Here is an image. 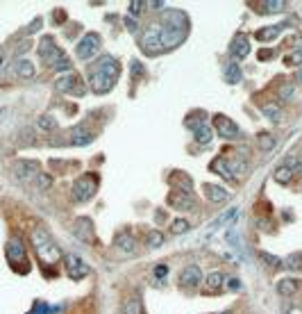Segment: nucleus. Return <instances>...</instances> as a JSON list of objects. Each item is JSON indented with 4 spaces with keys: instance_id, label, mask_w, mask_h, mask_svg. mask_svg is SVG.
<instances>
[{
    "instance_id": "1",
    "label": "nucleus",
    "mask_w": 302,
    "mask_h": 314,
    "mask_svg": "<svg viewBox=\"0 0 302 314\" xmlns=\"http://www.w3.org/2000/svg\"><path fill=\"white\" fill-rule=\"evenodd\" d=\"M118 75H121V64H118L111 55H103L96 64H91L89 68V84L93 94H109L118 82Z\"/></svg>"
},
{
    "instance_id": "2",
    "label": "nucleus",
    "mask_w": 302,
    "mask_h": 314,
    "mask_svg": "<svg viewBox=\"0 0 302 314\" xmlns=\"http://www.w3.org/2000/svg\"><path fill=\"white\" fill-rule=\"evenodd\" d=\"M32 246H34V253H37V257L41 260V264H45V267H55V264L61 260L59 246L55 244V239H52L50 235H48V230H44V228H37V230L32 232Z\"/></svg>"
},
{
    "instance_id": "3",
    "label": "nucleus",
    "mask_w": 302,
    "mask_h": 314,
    "mask_svg": "<svg viewBox=\"0 0 302 314\" xmlns=\"http://www.w3.org/2000/svg\"><path fill=\"white\" fill-rule=\"evenodd\" d=\"M39 57L45 66L55 68V71H64V73L71 71V60L66 57V52L55 44L52 37H44L39 41Z\"/></svg>"
},
{
    "instance_id": "4",
    "label": "nucleus",
    "mask_w": 302,
    "mask_h": 314,
    "mask_svg": "<svg viewBox=\"0 0 302 314\" xmlns=\"http://www.w3.org/2000/svg\"><path fill=\"white\" fill-rule=\"evenodd\" d=\"M5 255H7V262L12 264V269H16L18 273H25V271H28V248H25L23 239L12 237V239L7 241Z\"/></svg>"
},
{
    "instance_id": "5",
    "label": "nucleus",
    "mask_w": 302,
    "mask_h": 314,
    "mask_svg": "<svg viewBox=\"0 0 302 314\" xmlns=\"http://www.w3.org/2000/svg\"><path fill=\"white\" fill-rule=\"evenodd\" d=\"M98 185H100V180H98L96 173H84L82 178L75 180L73 185V198L77 203H87L91 201L98 191Z\"/></svg>"
},
{
    "instance_id": "6",
    "label": "nucleus",
    "mask_w": 302,
    "mask_h": 314,
    "mask_svg": "<svg viewBox=\"0 0 302 314\" xmlns=\"http://www.w3.org/2000/svg\"><path fill=\"white\" fill-rule=\"evenodd\" d=\"M100 48H103V37H100L98 32H89V34H84V37L77 41L75 55H77V60L89 62L91 57H96L98 52H100Z\"/></svg>"
},
{
    "instance_id": "7",
    "label": "nucleus",
    "mask_w": 302,
    "mask_h": 314,
    "mask_svg": "<svg viewBox=\"0 0 302 314\" xmlns=\"http://www.w3.org/2000/svg\"><path fill=\"white\" fill-rule=\"evenodd\" d=\"M141 46L146 55H157L164 50L162 46V25L159 23H150L146 30L141 32Z\"/></svg>"
},
{
    "instance_id": "8",
    "label": "nucleus",
    "mask_w": 302,
    "mask_h": 314,
    "mask_svg": "<svg viewBox=\"0 0 302 314\" xmlns=\"http://www.w3.org/2000/svg\"><path fill=\"white\" fill-rule=\"evenodd\" d=\"M209 169H211L214 173H218V175H223V178H227V180H241L245 164L243 162H229L227 157H216L214 162L209 164Z\"/></svg>"
},
{
    "instance_id": "9",
    "label": "nucleus",
    "mask_w": 302,
    "mask_h": 314,
    "mask_svg": "<svg viewBox=\"0 0 302 314\" xmlns=\"http://www.w3.org/2000/svg\"><path fill=\"white\" fill-rule=\"evenodd\" d=\"M57 89L64 91V94H71V96H84V91H87V87H84V82H82V78L77 73H73V71H68L66 75H61L57 82Z\"/></svg>"
},
{
    "instance_id": "10",
    "label": "nucleus",
    "mask_w": 302,
    "mask_h": 314,
    "mask_svg": "<svg viewBox=\"0 0 302 314\" xmlns=\"http://www.w3.org/2000/svg\"><path fill=\"white\" fill-rule=\"evenodd\" d=\"M214 127H216V132H218L223 139H236V137L241 135L239 126H236L232 119H227L225 114H216L214 116Z\"/></svg>"
},
{
    "instance_id": "11",
    "label": "nucleus",
    "mask_w": 302,
    "mask_h": 314,
    "mask_svg": "<svg viewBox=\"0 0 302 314\" xmlns=\"http://www.w3.org/2000/svg\"><path fill=\"white\" fill-rule=\"evenodd\" d=\"M64 264H66V276L71 278V280H82V278L89 273L87 262L82 260V257H77V255H73V253L64 257Z\"/></svg>"
},
{
    "instance_id": "12",
    "label": "nucleus",
    "mask_w": 302,
    "mask_h": 314,
    "mask_svg": "<svg viewBox=\"0 0 302 314\" xmlns=\"http://www.w3.org/2000/svg\"><path fill=\"white\" fill-rule=\"evenodd\" d=\"M12 171H14V175L18 180H37L39 162H34V159H18V162H14Z\"/></svg>"
},
{
    "instance_id": "13",
    "label": "nucleus",
    "mask_w": 302,
    "mask_h": 314,
    "mask_svg": "<svg viewBox=\"0 0 302 314\" xmlns=\"http://www.w3.org/2000/svg\"><path fill=\"white\" fill-rule=\"evenodd\" d=\"M248 52H250V39H248V34L236 32L234 37H232V41H229V55L234 60H245Z\"/></svg>"
},
{
    "instance_id": "14",
    "label": "nucleus",
    "mask_w": 302,
    "mask_h": 314,
    "mask_svg": "<svg viewBox=\"0 0 302 314\" xmlns=\"http://www.w3.org/2000/svg\"><path fill=\"white\" fill-rule=\"evenodd\" d=\"M200 283H202V271H200V267L189 264V267L182 269V273H180V284H182V287H198Z\"/></svg>"
},
{
    "instance_id": "15",
    "label": "nucleus",
    "mask_w": 302,
    "mask_h": 314,
    "mask_svg": "<svg viewBox=\"0 0 302 314\" xmlns=\"http://www.w3.org/2000/svg\"><path fill=\"white\" fill-rule=\"evenodd\" d=\"M114 248H118L123 255H132L136 251V239H134L132 232H121L116 235V239H114Z\"/></svg>"
},
{
    "instance_id": "16",
    "label": "nucleus",
    "mask_w": 302,
    "mask_h": 314,
    "mask_svg": "<svg viewBox=\"0 0 302 314\" xmlns=\"http://www.w3.org/2000/svg\"><path fill=\"white\" fill-rule=\"evenodd\" d=\"M75 235H77V239L87 241V244H91L93 241V223H91V219H84L80 217L77 221H75Z\"/></svg>"
},
{
    "instance_id": "17",
    "label": "nucleus",
    "mask_w": 302,
    "mask_h": 314,
    "mask_svg": "<svg viewBox=\"0 0 302 314\" xmlns=\"http://www.w3.org/2000/svg\"><path fill=\"white\" fill-rule=\"evenodd\" d=\"M168 205L175 209H191L193 207V196L184 191H173L168 194Z\"/></svg>"
},
{
    "instance_id": "18",
    "label": "nucleus",
    "mask_w": 302,
    "mask_h": 314,
    "mask_svg": "<svg viewBox=\"0 0 302 314\" xmlns=\"http://www.w3.org/2000/svg\"><path fill=\"white\" fill-rule=\"evenodd\" d=\"M193 137H196V141L198 143H209L214 139V132H211V126L205 123V121H198L196 126H193Z\"/></svg>"
},
{
    "instance_id": "19",
    "label": "nucleus",
    "mask_w": 302,
    "mask_h": 314,
    "mask_svg": "<svg viewBox=\"0 0 302 314\" xmlns=\"http://www.w3.org/2000/svg\"><path fill=\"white\" fill-rule=\"evenodd\" d=\"M205 196L211 203H223V201H227L229 198V191L225 187H221V185H209V182H207L205 185Z\"/></svg>"
},
{
    "instance_id": "20",
    "label": "nucleus",
    "mask_w": 302,
    "mask_h": 314,
    "mask_svg": "<svg viewBox=\"0 0 302 314\" xmlns=\"http://www.w3.org/2000/svg\"><path fill=\"white\" fill-rule=\"evenodd\" d=\"M173 185H175V191H184V194H191L193 196V182H191V178H189L184 171H175V173H173Z\"/></svg>"
},
{
    "instance_id": "21",
    "label": "nucleus",
    "mask_w": 302,
    "mask_h": 314,
    "mask_svg": "<svg viewBox=\"0 0 302 314\" xmlns=\"http://www.w3.org/2000/svg\"><path fill=\"white\" fill-rule=\"evenodd\" d=\"M300 280H295V278H282L280 283H277V292L282 296H293V294L300 292Z\"/></svg>"
},
{
    "instance_id": "22",
    "label": "nucleus",
    "mask_w": 302,
    "mask_h": 314,
    "mask_svg": "<svg viewBox=\"0 0 302 314\" xmlns=\"http://www.w3.org/2000/svg\"><path fill=\"white\" fill-rule=\"evenodd\" d=\"M223 284H225V276H223L221 271H214V273H209V278H207L205 294H216V292H221Z\"/></svg>"
},
{
    "instance_id": "23",
    "label": "nucleus",
    "mask_w": 302,
    "mask_h": 314,
    "mask_svg": "<svg viewBox=\"0 0 302 314\" xmlns=\"http://www.w3.org/2000/svg\"><path fill=\"white\" fill-rule=\"evenodd\" d=\"M91 141H93V132L84 130V127H75L73 135H71V143L73 146H89Z\"/></svg>"
},
{
    "instance_id": "24",
    "label": "nucleus",
    "mask_w": 302,
    "mask_h": 314,
    "mask_svg": "<svg viewBox=\"0 0 302 314\" xmlns=\"http://www.w3.org/2000/svg\"><path fill=\"white\" fill-rule=\"evenodd\" d=\"M236 212H239V209H236V207L227 209V212H223L221 217H218V219H214L211 223L207 225V230H209V232H214V230H218V228H223V225H227L229 221H234V219H236Z\"/></svg>"
},
{
    "instance_id": "25",
    "label": "nucleus",
    "mask_w": 302,
    "mask_h": 314,
    "mask_svg": "<svg viewBox=\"0 0 302 314\" xmlns=\"http://www.w3.org/2000/svg\"><path fill=\"white\" fill-rule=\"evenodd\" d=\"M14 71H16L18 78H23V80H30V78H34V73H37V68H34V64H32L30 60H18Z\"/></svg>"
},
{
    "instance_id": "26",
    "label": "nucleus",
    "mask_w": 302,
    "mask_h": 314,
    "mask_svg": "<svg viewBox=\"0 0 302 314\" xmlns=\"http://www.w3.org/2000/svg\"><path fill=\"white\" fill-rule=\"evenodd\" d=\"M223 75H225V80H227L229 84H239V82H241V78H243V75H241V68H239V64H234V62L225 66Z\"/></svg>"
},
{
    "instance_id": "27",
    "label": "nucleus",
    "mask_w": 302,
    "mask_h": 314,
    "mask_svg": "<svg viewBox=\"0 0 302 314\" xmlns=\"http://www.w3.org/2000/svg\"><path fill=\"white\" fill-rule=\"evenodd\" d=\"M282 267L287 271H302V253H291L284 257Z\"/></svg>"
},
{
    "instance_id": "28",
    "label": "nucleus",
    "mask_w": 302,
    "mask_h": 314,
    "mask_svg": "<svg viewBox=\"0 0 302 314\" xmlns=\"http://www.w3.org/2000/svg\"><path fill=\"white\" fill-rule=\"evenodd\" d=\"M261 112H264L266 119H271L273 123H277V121L282 119V107L277 103H266L264 107H261Z\"/></svg>"
},
{
    "instance_id": "29",
    "label": "nucleus",
    "mask_w": 302,
    "mask_h": 314,
    "mask_svg": "<svg viewBox=\"0 0 302 314\" xmlns=\"http://www.w3.org/2000/svg\"><path fill=\"white\" fill-rule=\"evenodd\" d=\"M282 28H284V25H271V28H261V30H259L255 37H257L259 41H271V39H275L277 34H280Z\"/></svg>"
},
{
    "instance_id": "30",
    "label": "nucleus",
    "mask_w": 302,
    "mask_h": 314,
    "mask_svg": "<svg viewBox=\"0 0 302 314\" xmlns=\"http://www.w3.org/2000/svg\"><path fill=\"white\" fill-rule=\"evenodd\" d=\"M164 244V235L159 230H148L146 235V248H157Z\"/></svg>"
},
{
    "instance_id": "31",
    "label": "nucleus",
    "mask_w": 302,
    "mask_h": 314,
    "mask_svg": "<svg viewBox=\"0 0 302 314\" xmlns=\"http://www.w3.org/2000/svg\"><path fill=\"white\" fill-rule=\"evenodd\" d=\"M189 230H191V223H189L186 219H175V221L170 223V232H173V235H186Z\"/></svg>"
},
{
    "instance_id": "32",
    "label": "nucleus",
    "mask_w": 302,
    "mask_h": 314,
    "mask_svg": "<svg viewBox=\"0 0 302 314\" xmlns=\"http://www.w3.org/2000/svg\"><path fill=\"white\" fill-rule=\"evenodd\" d=\"M275 180H277L280 185H288V182L293 180V171H291V169H288L287 164H284V166H280V169L275 171Z\"/></svg>"
},
{
    "instance_id": "33",
    "label": "nucleus",
    "mask_w": 302,
    "mask_h": 314,
    "mask_svg": "<svg viewBox=\"0 0 302 314\" xmlns=\"http://www.w3.org/2000/svg\"><path fill=\"white\" fill-rule=\"evenodd\" d=\"M261 7H264L266 14H277V12H284V7H287V5H284V2H280V0H266Z\"/></svg>"
},
{
    "instance_id": "34",
    "label": "nucleus",
    "mask_w": 302,
    "mask_h": 314,
    "mask_svg": "<svg viewBox=\"0 0 302 314\" xmlns=\"http://www.w3.org/2000/svg\"><path fill=\"white\" fill-rule=\"evenodd\" d=\"M123 314H141V300H136V298L127 300L125 307H123Z\"/></svg>"
},
{
    "instance_id": "35",
    "label": "nucleus",
    "mask_w": 302,
    "mask_h": 314,
    "mask_svg": "<svg viewBox=\"0 0 302 314\" xmlns=\"http://www.w3.org/2000/svg\"><path fill=\"white\" fill-rule=\"evenodd\" d=\"M259 257H261L264 262H268V264H271V269H280V267H282V260H280V257H275V255L259 253Z\"/></svg>"
},
{
    "instance_id": "36",
    "label": "nucleus",
    "mask_w": 302,
    "mask_h": 314,
    "mask_svg": "<svg viewBox=\"0 0 302 314\" xmlns=\"http://www.w3.org/2000/svg\"><path fill=\"white\" fill-rule=\"evenodd\" d=\"M48 312H50L48 303H44V300H37V303H34V307H32L28 314H48Z\"/></svg>"
},
{
    "instance_id": "37",
    "label": "nucleus",
    "mask_w": 302,
    "mask_h": 314,
    "mask_svg": "<svg viewBox=\"0 0 302 314\" xmlns=\"http://www.w3.org/2000/svg\"><path fill=\"white\" fill-rule=\"evenodd\" d=\"M39 126L44 127V130H55V127H57V123H55V119H52V116L44 114V116L39 119Z\"/></svg>"
},
{
    "instance_id": "38",
    "label": "nucleus",
    "mask_w": 302,
    "mask_h": 314,
    "mask_svg": "<svg viewBox=\"0 0 302 314\" xmlns=\"http://www.w3.org/2000/svg\"><path fill=\"white\" fill-rule=\"evenodd\" d=\"M225 287H227L229 292H241V289H243V284H241L239 278H227V280H225Z\"/></svg>"
},
{
    "instance_id": "39",
    "label": "nucleus",
    "mask_w": 302,
    "mask_h": 314,
    "mask_svg": "<svg viewBox=\"0 0 302 314\" xmlns=\"http://www.w3.org/2000/svg\"><path fill=\"white\" fill-rule=\"evenodd\" d=\"M300 62H302V48H298L293 55L284 57V64H288V66H293V64H300Z\"/></svg>"
},
{
    "instance_id": "40",
    "label": "nucleus",
    "mask_w": 302,
    "mask_h": 314,
    "mask_svg": "<svg viewBox=\"0 0 302 314\" xmlns=\"http://www.w3.org/2000/svg\"><path fill=\"white\" fill-rule=\"evenodd\" d=\"M259 146H261V148H266V150H271L275 146L273 135H261V137H259Z\"/></svg>"
},
{
    "instance_id": "41",
    "label": "nucleus",
    "mask_w": 302,
    "mask_h": 314,
    "mask_svg": "<svg viewBox=\"0 0 302 314\" xmlns=\"http://www.w3.org/2000/svg\"><path fill=\"white\" fill-rule=\"evenodd\" d=\"M37 185H39V189L50 187V178H48V175H44V173H39V175H37Z\"/></svg>"
},
{
    "instance_id": "42",
    "label": "nucleus",
    "mask_w": 302,
    "mask_h": 314,
    "mask_svg": "<svg viewBox=\"0 0 302 314\" xmlns=\"http://www.w3.org/2000/svg\"><path fill=\"white\" fill-rule=\"evenodd\" d=\"M166 273H168V267H166V264H157L155 267V278L162 280V278H166Z\"/></svg>"
},
{
    "instance_id": "43",
    "label": "nucleus",
    "mask_w": 302,
    "mask_h": 314,
    "mask_svg": "<svg viewBox=\"0 0 302 314\" xmlns=\"http://www.w3.org/2000/svg\"><path fill=\"white\" fill-rule=\"evenodd\" d=\"M143 7H146V2H130V9H132V14H134V16H139Z\"/></svg>"
},
{
    "instance_id": "44",
    "label": "nucleus",
    "mask_w": 302,
    "mask_h": 314,
    "mask_svg": "<svg viewBox=\"0 0 302 314\" xmlns=\"http://www.w3.org/2000/svg\"><path fill=\"white\" fill-rule=\"evenodd\" d=\"M280 94H282V98H284V100H288V98L293 96V87H287V89L282 87V89H280Z\"/></svg>"
},
{
    "instance_id": "45",
    "label": "nucleus",
    "mask_w": 302,
    "mask_h": 314,
    "mask_svg": "<svg viewBox=\"0 0 302 314\" xmlns=\"http://www.w3.org/2000/svg\"><path fill=\"white\" fill-rule=\"evenodd\" d=\"M273 57V50H261L259 52V60H271Z\"/></svg>"
},
{
    "instance_id": "46",
    "label": "nucleus",
    "mask_w": 302,
    "mask_h": 314,
    "mask_svg": "<svg viewBox=\"0 0 302 314\" xmlns=\"http://www.w3.org/2000/svg\"><path fill=\"white\" fill-rule=\"evenodd\" d=\"M125 23H127V28H130V30H132V32L136 30V23H134L132 18H125Z\"/></svg>"
},
{
    "instance_id": "47",
    "label": "nucleus",
    "mask_w": 302,
    "mask_h": 314,
    "mask_svg": "<svg viewBox=\"0 0 302 314\" xmlns=\"http://www.w3.org/2000/svg\"><path fill=\"white\" fill-rule=\"evenodd\" d=\"M218 314H229V312H218Z\"/></svg>"
}]
</instances>
